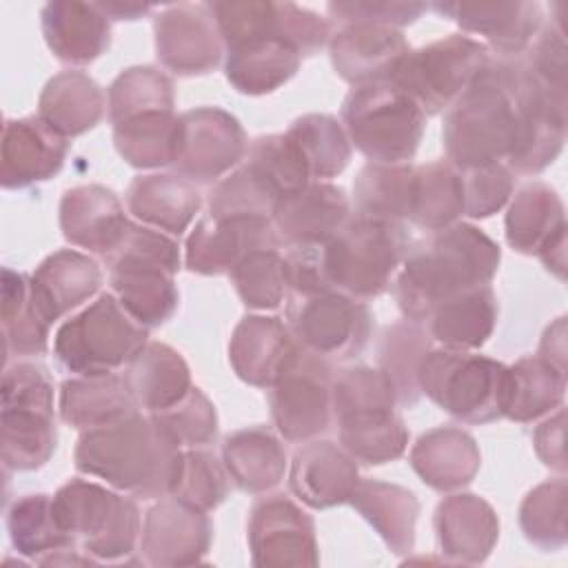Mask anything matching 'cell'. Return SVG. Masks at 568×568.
<instances>
[{"instance_id": "6da1fadb", "label": "cell", "mask_w": 568, "mask_h": 568, "mask_svg": "<svg viewBox=\"0 0 568 568\" xmlns=\"http://www.w3.org/2000/svg\"><path fill=\"white\" fill-rule=\"evenodd\" d=\"M184 448L144 410H133L111 424L82 430L73 462L78 473L138 499L171 497Z\"/></svg>"}, {"instance_id": "7a4b0ae2", "label": "cell", "mask_w": 568, "mask_h": 568, "mask_svg": "<svg viewBox=\"0 0 568 568\" xmlns=\"http://www.w3.org/2000/svg\"><path fill=\"white\" fill-rule=\"evenodd\" d=\"M499 262L501 251L493 237L475 224L457 222L413 242L390 288L402 315L426 324L444 300L490 284Z\"/></svg>"}, {"instance_id": "3957f363", "label": "cell", "mask_w": 568, "mask_h": 568, "mask_svg": "<svg viewBox=\"0 0 568 568\" xmlns=\"http://www.w3.org/2000/svg\"><path fill=\"white\" fill-rule=\"evenodd\" d=\"M515 138V58L490 55L484 71L444 113L446 160L457 169L506 162Z\"/></svg>"}, {"instance_id": "277c9868", "label": "cell", "mask_w": 568, "mask_h": 568, "mask_svg": "<svg viewBox=\"0 0 568 568\" xmlns=\"http://www.w3.org/2000/svg\"><path fill=\"white\" fill-rule=\"evenodd\" d=\"M111 293L144 328H155L173 317L180 293V246L175 237L131 222L118 246L104 257Z\"/></svg>"}, {"instance_id": "5b68a950", "label": "cell", "mask_w": 568, "mask_h": 568, "mask_svg": "<svg viewBox=\"0 0 568 568\" xmlns=\"http://www.w3.org/2000/svg\"><path fill=\"white\" fill-rule=\"evenodd\" d=\"M413 237L404 222L351 215V220L322 244L326 280L333 291L355 300L384 295L399 273Z\"/></svg>"}, {"instance_id": "8992f818", "label": "cell", "mask_w": 568, "mask_h": 568, "mask_svg": "<svg viewBox=\"0 0 568 568\" xmlns=\"http://www.w3.org/2000/svg\"><path fill=\"white\" fill-rule=\"evenodd\" d=\"M58 446L53 377L29 359L4 366L0 386V457L4 470H38Z\"/></svg>"}, {"instance_id": "52a82bcc", "label": "cell", "mask_w": 568, "mask_h": 568, "mask_svg": "<svg viewBox=\"0 0 568 568\" xmlns=\"http://www.w3.org/2000/svg\"><path fill=\"white\" fill-rule=\"evenodd\" d=\"M53 513L75 548L95 564H126L140 546V510L126 493L75 477L55 490Z\"/></svg>"}, {"instance_id": "ba28073f", "label": "cell", "mask_w": 568, "mask_h": 568, "mask_svg": "<svg viewBox=\"0 0 568 568\" xmlns=\"http://www.w3.org/2000/svg\"><path fill=\"white\" fill-rule=\"evenodd\" d=\"M417 384L422 395L462 424H490L506 415L508 366L475 351L430 348Z\"/></svg>"}, {"instance_id": "9c48e42d", "label": "cell", "mask_w": 568, "mask_h": 568, "mask_svg": "<svg viewBox=\"0 0 568 568\" xmlns=\"http://www.w3.org/2000/svg\"><path fill=\"white\" fill-rule=\"evenodd\" d=\"M149 342L113 293H100L60 324L53 337L55 362L73 375H111L124 368Z\"/></svg>"}, {"instance_id": "30bf717a", "label": "cell", "mask_w": 568, "mask_h": 568, "mask_svg": "<svg viewBox=\"0 0 568 568\" xmlns=\"http://www.w3.org/2000/svg\"><path fill=\"white\" fill-rule=\"evenodd\" d=\"M351 146L373 164H408L419 149L426 115L393 82L353 87L342 104Z\"/></svg>"}, {"instance_id": "8fae6325", "label": "cell", "mask_w": 568, "mask_h": 568, "mask_svg": "<svg viewBox=\"0 0 568 568\" xmlns=\"http://www.w3.org/2000/svg\"><path fill=\"white\" fill-rule=\"evenodd\" d=\"M490 55L484 42L450 33L419 49H410L388 82L404 91L424 115L446 113L484 71Z\"/></svg>"}, {"instance_id": "7c38bea8", "label": "cell", "mask_w": 568, "mask_h": 568, "mask_svg": "<svg viewBox=\"0 0 568 568\" xmlns=\"http://www.w3.org/2000/svg\"><path fill=\"white\" fill-rule=\"evenodd\" d=\"M286 324L304 351L331 364L362 355L375 326L366 302L333 288L306 297H288Z\"/></svg>"}, {"instance_id": "4fadbf2b", "label": "cell", "mask_w": 568, "mask_h": 568, "mask_svg": "<svg viewBox=\"0 0 568 568\" xmlns=\"http://www.w3.org/2000/svg\"><path fill=\"white\" fill-rule=\"evenodd\" d=\"M333 364L297 348L291 364L268 388L271 417L277 435L291 444H306L324 435L333 422Z\"/></svg>"}, {"instance_id": "5bb4252c", "label": "cell", "mask_w": 568, "mask_h": 568, "mask_svg": "<svg viewBox=\"0 0 568 568\" xmlns=\"http://www.w3.org/2000/svg\"><path fill=\"white\" fill-rule=\"evenodd\" d=\"M248 140L235 115L220 106H195L180 113L173 173L193 184H215L246 155Z\"/></svg>"}, {"instance_id": "9a60e30c", "label": "cell", "mask_w": 568, "mask_h": 568, "mask_svg": "<svg viewBox=\"0 0 568 568\" xmlns=\"http://www.w3.org/2000/svg\"><path fill=\"white\" fill-rule=\"evenodd\" d=\"M515 104L517 138L504 164L513 173L537 175L546 171L564 149L568 102L539 87L524 69L521 58H515Z\"/></svg>"}, {"instance_id": "2e32d148", "label": "cell", "mask_w": 568, "mask_h": 568, "mask_svg": "<svg viewBox=\"0 0 568 568\" xmlns=\"http://www.w3.org/2000/svg\"><path fill=\"white\" fill-rule=\"evenodd\" d=\"M246 539L253 566L313 568L320 564L313 517L284 495H266L253 504Z\"/></svg>"}, {"instance_id": "e0dca14e", "label": "cell", "mask_w": 568, "mask_h": 568, "mask_svg": "<svg viewBox=\"0 0 568 568\" xmlns=\"http://www.w3.org/2000/svg\"><path fill=\"white\" fill-rule=\"evenodd\" d=\"M153 33L160 64L180 78L211 73L226 53L209 2L164 7L153 20Z\"/></svg>"}, {"instance_id": "ac0fdd59", "label": "cell", "mask_w": 568, "mask_h": 568, "mask_svg": "<svg viewBox=\"0 0 568 568\" xmlns=\"http://www.w3.org/2000/svg\"><path fill=\"white\" fill-rule=\"evenodd\" d=\"M506 242L521 255H537L546 271L566 275V213L564 202L546 182L524 184L506 211Z\"/></svg>"}, {"instance_id": "d6986e66", "label": "cell", "mask_w": 568, "mask_h": 568, "mask_svg": "<svg viewBox=\"0 0 568 568\" xmlns=\"http://www.w3.org/2000/svg\"><path fill=\"white\" fill-rule=\"evenodd\" d=\"M264 248H282L268 215H206L186 237L184 266L197 275H229L246 255Z\"/></svg>"}, {"instance_id": "ffe728a7", "label": "cell", "mask_w": 568, "mask_h": 568, "mask_svg": "<svg viewBox=\"0 0 568 568\" xmlns=\"http://www.w3.org/2000/svg\"><path fill=\"white\" fill-rule=\"evenodd\" d=\"M213 539L209 515L182 499L162 497L144 513L140 532V561L173 568L200 564Z\"/></svg>"}, {"instance_id": "44dd1931", "label": "cell", "mask_w": 568, "mask_h": 568, "mask_svg": "<svg viewBox=\"0 0 568 568\" xmlns=\"http://www.w3.org/2000/svg\"><path fill=\"white\" fill-rule=\"evenodd\" d=\"M328 51L335 73L344 82L362 87L388 82L410 47L399 29L346 22L333 24Z\"/></svg>"}, {"instance_id": "7402d4cb", "label": "cell", "mask_w": 568, "mask_h": 568, "mask_svg": "<svg viewBox=\"0 0 568 568\" xmlns=\"http://www.w3.org/2000/svg\"><path fill=\"white\" fill-rule=\"evenodd\" d=\"M433 9L479 36L499 58L524 55L546 20L539 2H435Z\"/></svg>"}, {"instance_id": "603a6c76", "label": "cell", "mask_w": 568, "mask_h": 568, "mask_svg": "<svg viewBox=\"0 0 568 568\" xmlns=\"http://www.w3.org/2000/svg\"><path fill=\"white\" fill-rule=\"evenodd\" d=\"M69 142L38 115L7 120L0 144L2 189H27L58 175L67 162Z\"/></svg>"}, {"instance_id": "cb8c5ba5", "label": "cell", "mask_w": 568, "mask_h": 568, "mask_svg": "<svg viewBox=\"0 0 568 568\" xmlns=\"http://www.w3.org/2000/svg\"><path fill=\"white\" fill-rule=\"evenodd\" d=\"M351 200L333 182H308L282 195L271 213L282 246L324 244L351 220Z\"/></svg>"}, {"instance_id": "d4e9b609", "label": "cell", "mask_w": 568, "mask_h": 568, "mask_svg": "<svg viewBox=\"0 0 568 568\" xmlns=\"http://www.w3.org/2000/svg\"><path fill=\"white\" fill-rule=\"evenodd\" d=\"M357 484V462L335 442L313 439L293 455L288 488L313 510L348 504Z\"/></svg>"}, {"instance_id": "484cf974", "label": "cell", "mask_w": 568, "mask_h": 568, "mask_svg": "<svg viewBox=\"0 0 568 568\" xmlns=\"http://www.w3.org/2000/svg\"><path fill=\"white\" fill-rule=\"evenodd\" d=\"M58 213L64 240L102 257L118 246L131 224L120 197L102 184H80L64 191Z\"/></svg>"}, {"instance_id": "4316f807", "label": "cell", "mask_w": 568, "mask_h": 568, "mask_svg": "<svg viewBox=\"0 0 568 568\" xmlns=\"http://www.w3.org/2000/svg\"><path fill=\"white\" fill-rule=\"evenodd\" d=\"M439 552L450 564H484L499 539V517L479 495L450 493L435 508Z\"/></svg>"}, {"instance_id": "83f0119b", "label": "cell", "mask_w": 568, "mask_h": 568, "mask_svg": "<svg viewBox=\"0 0 568 568\" xmlns=\"http://www.w3.org/2000/svg\"><path fill=\"white\" fill-rule=\"evenodd\" d=\"M300 344L280 317L246 315L229 342V362L235 375L257 388H271L295 357Z\"/></svg>"}, {"instance_id": "f1b7e54d", "label": "cell", "mask_w": 568, "mask_h": 568, "mask_svg": "<svg viewBox=\"0 0 568 568\" xmlns=\"http://www.w3.org/2000/svg\"><path fill=\"white\" fill-rule=\"evenodd\" d=\"M40 27L53 58L69 67L95 62L111 44V20L95 2H47L40 11Z\"/></svg>"}, {"instance_id": "f546056e", "label": "cell", "mask_w": 568, "mask_h": 568, "mask_svg": "<svg viewBox=\"0 0 568 568\" xmlns=\"http://www.w3.org/2000/svg\"><path fill=\"white\" fill-rule=\"evenodd\" d=\"M100 286V264L75 248H60L47 255L31 273V295L49 324L84 306Z\"/></svg>"}, {"instance_id": "4dcf8cb0", "label": "cell", "mask_w": 568, "mask_h": 568, "mask_svg": "<svg viewBox=\"0 0 568 568\" xmlns=\"http://www.w3.org/2000/svg\"><path fill=\"white\" fill-rule=\"evenodd\" d=\"M126 213L144 226L180 237L202 206L197 186L178 173L138 175L124 195Z\"/></svg>"}, {"instance_id": "1f68e13d", "label": "cell", "mask_w": 568, "mask_h": 568, "mask_svg": "<svg viewBox=\"0 0 568 568\" xmlns=\"http://www.w3.org/2000/svg\"><path fill=\"white\" fill-rule=\"evenodd\" d=\"M408 462L428 488L437 493H457L479 473L481 453L466 430L457 426H437L413 444Z\"/></svg>"}, {"instance_id": "d6a6232c", "label": "cell", "mask_w": 568, "mask_h": 568, "mask_svg": "<svg viewBox=\"0 0 568 568\" xmlns=\"http://www.w3.org/2000/svg\"><path fill=\"white\" fill-rule=\"evenodd\" d=\"M122 377L138 408L149 415L175 406L193 388L189 364L164 342H146L124 366Z\"/></svg>"}, {"instance_id": "836d02e7", "label": "cell", "mask_w": 568, "mask_h": 568, "mask_svg": "<svg viewBox=\"0 0 568 568\" xmlns=\"http://www.w3.org/2000/svg\"><path fill=\"white\" fill-rule=\"evenodd\" d=\"M222 462L231 481L248 495L280 486L288 464L282 439L260 424L229 433L222 442Z\"/></svg>"}, {"instance_id": "e575fe53", "label": "cell", "mask_w": 568, "mask_h": 568, "mask_svg": "<svg viewBox=\"0 0 568 568\" xmlns=\"http://www.w3.org/2000/svg\"><path fill=\"white\" fill-rule=\"evenodd\" d=\"M104 111L106 98L100 84L75 69L53 75L38 98V118L67 140L91 131Z\"/></svg>"}, {"instance_id": "d590c367", "label": "cell", "mask_w": 568, "mask_h": 568, "mask_svg": "<svg viewBox=\"0 0 568 568\" xmlns=\"http://www.w3.org/2000/svg\"><path fill=\"white\" fill-rule=\"evenodd\" d=\"M497 315V295L486 284L444 300L426 320V328L444 348L479 351L493 335Z\"/></svg>"}, {"instance_id": "8d00e7d4", "label": "cell", "mask_w": 568, "mask_h": 568, "mask_svg": "<svg viewBox=\"0 0 568 568\" xmlns=\"http://www.w3.org/2000/svg\"><path fill=\"white\" fill-rule=\"evenodd\" d=\"M348 504L375 528L395 555L413 552L419 515V499L413 490L379 479H359Z\"/></svg>"}, {"instance_id": "74e56055", "label": "cell", "mask_w": 568, "mask_h": 568, "mask_svg": "<svg viewBox=\"0 0 568 568\" xmlns=\"http://www.w3.org/2000/svg\"><path fill=\"white\" fill-rule=\"evenodd\" d=\"M58 410L67 426L89 430L138 410V404L131 397L122 373L95 377L75 375L62 382Z\"/></svg>"}, {"instance_id": "f35d334b", "label": "cell", "mask_w": 568, "mask_h": 568, "mask_svg": "<svg viewBox=\"0 0 568 568\" xmlns=\"http://www.w3.org/2000/svg\"><path fill=\"white\" fill-rule=\"evenodd\" d=\"M302 55L280 38L251 40L226 49L224 75L244 95H266L284 87L300 69Z\"/></svg>"}, {"instance_id": "ab89813d", "label": "cell", "mask_w": 568, "mask_h": 568, "mask_svg": "<svg viewBox=\"0 0 568 568\" xmlns=\"http://www.w3.org/2000/svg\"><path fill=\"white\" fill-rule=\"evenodd\" d=\"M51 324L31 295V275L2 268V342L4 359L42 357L49 348Z\"/></svg>"}, {"instance_id": "60d3db41", "label": "cell", "mask_w": 568, "mask_h": 568, "mask_svg": "<svg viewBox=\"0 0 568 568\" xmlns=\"http://www.w3.org/2000/svg\"><path fill=\"white\" fill-rule=\"evenodd\" d=\"M430 348L433 337L422 322L404 317L382 331L377 346V371L390 382L397 406L410 408L419 402L422 390L417 384V371Z\"/></svg>"}, {"instance_id": "b9f144b4", "label": "cell", "mask_w": 568, "mask_h": 568, "mask_svg": "<svg viewBox=\"0 0 568 568\" xmlns=\"http://www.w3.org/2000/svg\"><path fill=\"white\" fill-rule=\"evenodd\" d=\"M415 197V166L413 164H373L359 169L353 182V215L410 222Z\"/></svg>"}, {"instance_id": "7bdbcfd3", "label": "cell", "mask_w": 568, "mask_h": 568, "mask_svg": "<svg viewBox=\"0 0 568 568\" xmlns=\"http://www.w3.org/2000/svg\"><path fill=\"white\" fill-rule=\"evenodd\" d=\"M466 213L462 169L448 160L415 166V197L410 222L428 233L457 224Z\"/></svg>"}, {"instance_id": "ee69618b", "label": "cell", "mask_w": 568, "mask_h": 568, "mask_svg": "<svg viewBox=\"0 0 568 568\" xmlns=\"http://www.w3.org/2000/svg\"><path fill=\"white\" fill-rule=\"evenodd\" d=\"M508 419L517 424L537 422L559 406L566 397V373L557 371L539 355H526L508 366Z\"/></svg>"}, {"instance_id": "f6af8a7d", "label": "cell", "mask_w": 568, "mask_h": 568, "mask_svg": "<svg viewBox=\"0 0 568 568\" xmlns=\"http://www.w3.org/2000/svg\"><path fill=\"white\" fill-rule=\"evenodd\" d=\"M339 446L359 464L382 466L399 459L408 446V428L395 408L364 410L337 419Z\"/></svg>"}, {"instance_id": "bcb514c9", "label": "cell", "mask_w": 568, "mask_h": 568, "mask_svg": "<svg viewBox=\"0 0 568 568\" xmlns=\"http://www.w3.org/2000/svg\"><path fill=\"white\" fill-rule=\"evenodd\" d=\"M178 129L175 111H149L113 124V142L129 166L162 169L175 160Z\"/></svg>"}, {"instance_id": "7dc6e473", "label": "cell", "mask_w": 568, "mask_h": 568, "mask_svg": "<svg viewBox=\"0 0 568 568\" xmlns=\"http://www.w3.org/2000/svg\"><path fill=\"white\" fill-rule=\"evenodd\" d=\"M7 528L16 552L33 564L58 550L75 548L55 519L53 495L47 493L20 495L7 510Z\"/></svg>"}, {"instance_id": "c3c4849f", "label": "cell", "mask_w": 568, "mask_h": 568, "mask_svg": "<svg viewBox=\"0 0 568 568\" xmlns=\"http://www.w3.org/2000/svg\"><path fill=\"white\" fill-rule=\"evenodd\" d=\"M286 135L300 151L313 182H328L348 166L351 142L335 115L306 113L291 122Z\"/></svg>"}, {"instance_id": "681fc988", "label": "cell", "mask_w": 568, "mask_h": 568, "mask_svg": "<svg viewBox=\"0 0 568 568\" xmlns=\"http://www.w3.org/2000/svg\"><path fill=\"white\" fill-rule=\"evenodd\" d=\"M149 111H175L171 78L158 67H129L106 91V113L111 124Z\"/></svg>"}, {"instance_id": "f907efd6", "label": "cell", "mask_w": 568, "mask_h": 568, "mask_svg": "<svg viewBox=\"0 0 568 568\" xmlns=\"http://www.w3.org/2000/svg\"><path fill=\"white\" fill-rule=\"evenodd\" d=\"M568 484L559 475L535 486L519 506V526L524 537L544 552H557L568 541L566 530Z\"/></svg>"}, {"instance_id": "816d5d0a", "label": "cell", "mask_w": 568, "mask_h": 568, "mask_svg": "<svg viewBox=\"0 0 568 568\" xmlns=\"http://www.w3.org/2000/svg\"><path fill=\"white\" fill-rule=\"evenodd\" d=\"M242 162L251 166L280 197L313 182L300 151L286 133L253 138Z\"/></svg>"}, {"instance_id": "f5cc1de1", "label": "cell", "mask_w": 568, "mask_h": 568, "mask_svg": "<svg viewBox=\"0 0 568 568\" xmlns=\"http://www.w3.org/2000/svg\"><path fill=\"white\" fill-rule=\"evenodd\" d=\"M331 404L333 419L364 413L395 408V390L390 382L371 366H342L331 377Z\"/></svg>"}, {"instance_id": "db71d44e", "label": "cell", "mask_w": 568, "mask_h": 568, "mask_svg": "<svg viewBox=\"0 0 568 568\" xmlns=\"http://www.w3.org/2000/svg\"><path fill=\"white\" fill-rule=\"evenodd\" d=\"M242 304L253 311H273L286 297L280 248H264L246 255L229 273Z\"/></svg>"}, {"instance_id": "11a10c76", "label": "cell", "mask_w": 568, "mask_h": 568, "mask_svg": "<svg viewBox=\"0 0 568 568\" xmlns=\"http://www.w3.org/2000/svg\"><path fill=\"white\" fill-rule=\"evenodd\" d=\"M280 195L244 162L224 175L209 193V215H268Z\"/></svg>"}, {"instance_id": "9f6ffc18", "label": "cell", "mask_w": 568, "mask_h": 568, "mask_svg": "<svg viewBox=\"0 0 568 568\" xmlns=\"http://www.w3.org/2000/svg\"><path fill=\"white\" fill-rule=\"evenodd\" d=\"M229 473L222 459L206 448H184L182 470L171 497L204 513L215 510L229 495Z\"/></svg>"}, {"instance_id": "6f0895ef", "label": "cell", "mask_w": 568, "mask_h": 568, "mask_svg": "<svg viewBox=\"0 0 568 568\" xmlns=\"http://www.w3.org/2000/svg\"><path fill=\"white\" fill-rule=\"evenodd\" d=\"M153 419L182 448H204L217 437L215 406L197 386H193L175 406L153 413Z\"/></svg>"}, {"instance_id": "680465c9", "label": "cell", "mask_w": 568, "mask_h": 568, "mask_svg": "<svg viewBox=\"0 0 568 568\" xmlns=\"http://www.w3.org/2000/svg\"><path fill=\"white\" fill-rule=\"evenodd\" d=\"M521 58L528 75L559 100L568 95V60H566V31L550 20L541 24L539 33L530 42Z\"/></svg>"}, {"instance_id": "91938a15", "label": "cell", "mask_w": 568, "mask_h": 568, "mask_svg": "<svg viewBox=\"0 0 568 568\" xmlns=\"http://www.w3.org/2000/svg\"><path fill=\"white\" fill-rule=\"evenodd\" d=\"M464 175V200H466V217L486 220L501 211L515 189L513 171L504 162L462 169Z\"/></svg>"}, {"instance_id": "94428289", "label": "cell", "mask_w": 568, "mask_h": 568, "mask_svg": "<svg viewBox=\"0 0 568 568\" xmlns=\"http://www.w3.org/2000/svg\"><path fill=\"white\" fill-rule=\"evenodd\" d=\"M331 24L346 22H366L377 27L399 29L413 24L424 11L426 2H406V0H348V2H328L326 4Z\"/></svg>"}, {"instance_id": "6125c7cd", "label": "cell", "mask_w": 568, "mask_h": 568, "mask_svg": "<svg viewBox=\"0 0 568 568\" xmlns=\"http://www.w3.org/2000/svg\"><path fill=\"white\" fill-rule=\"evenodd\" d=\"M282 268L288 297H306L331 291L322 260V244L288 246L282 255Z\"/></svg>"}, {"instance_id": "be15d7a7", "label": "cell", "mask_w": 568, "mask_h": 568, "mask_svg": "<svg viewBox=\"0 0 568 568\" xmlns=\"http://www.w3.org/2000/svg\"><path fill=\"white\" fill-rule=\"evenodd\" d=\"M564 430H566V410L564 406L557 413L546 417L532 433L535 453L544 466L564 475L566 473V448H564Z\"/></svg>"}, {"instance_id": "e7e4bbea", "label": "cell", "mask_w": 568, "mask_h": 568, "mask_svg": "<svg viewBox=\"0 0 568 568\" xmlns=\"http://www.w3.org/2000/svg\"><path fill=\"white\" fill-rule=\"evenodd\" d=\"M539 357L552 364L557 371L566 373V317H557L541 335Z\"/></svg>"}, {"instance_id": "03108f58", "label": "cell", "mask_w": 568, "mask_h": 568, "mask_svg": "<svg viewBox=\"0 0 568 568\" xmlns=\"http://www.w3.org/2000/svg\"><path fill=\"white\" fill-rule=\"evenodd\" d=\"M98 9L109 18V20H138L146 13L153 11V4H142V2H122V0H106V2H95Z\"/></svg>"}]
</instances>
